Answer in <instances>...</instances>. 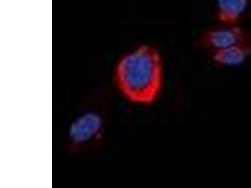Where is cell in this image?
I'll return each mask as SVG.
<instances>
[{
	"label": "cell",
	"mask_w": 251,
	"mask_h": 188,
	"mask_svg": "<svg viewBox=\"0 0 251 188\" xmlns=\"http://www.w3.org/2000/svg\"><path fill=\"white\" fill-rule=\"evenodd\" d=\"M201 42L205 48L213 52L236 45L248 43L250 42V37L244 28L234 24L206 31L201 36Z\"/></svg>",
	"instance_id": "cell-2"
},
{
	"label": "cell",
	"mask_w": 251,
	"mask_h": 188,
	"mask_svg": "<svg viewBox=\"0 0 251 188\" xmlns=\"http://www.w3.org/2000/svg\"><path fill=\"white\" fill-rule=\"evenodd\" d=\"M251 0H217L216 17L225 25H234L245 14Z\"/></svg>",
	"instance_id": "cell-4"
},
{
	"label": "cell",
	"mask_w": 251,
	"mask_h": 188,
	"mask_svg": "<svg viewBox=\"0 0 251 188\" xmlns=\"http://www.w3.org/2000/svg\"><path fill=\"white\" fill-rule=\"evenodd\" d=\"M164 69L160 53L142 45L123 55L116 63L114 80L126 99L134 104L155 102L162 90Z\"/></svg>",
	"instance_id": "cell-1"
},
{
	"label": "cell",
	"mask_w": 251,
	"mask_h": 188,
	"mask_svg": "<svg viewBox=\"0 0 251 188\" xmlns=\"http://www.w3.org/2000/svg\"><path fill=\"white\" fill-rule=\"evenodd\" d=\"M102 120L98 113L87 112L76 118L69 130L72 143L83 146L97 140L102 130Z\"/></svg>",
	"instance_id": "cell-3"
},
{
	"label": "cell",
	"mask_w": 251,
	"mask_h": 188,
	"mask_svg": "<svg viewBox=\"0 0 251 188\" xmlns=\"http://www.w3.org/2000/svg\"><path fill=\"white\" fill-rule=\"evenodd\" d=\"M251 55L250 42L236 45L212 52V59L216 65L231 67L243 64Z\"/></svg>",
	"instance_id": "cell-5"
}]
</instances>
